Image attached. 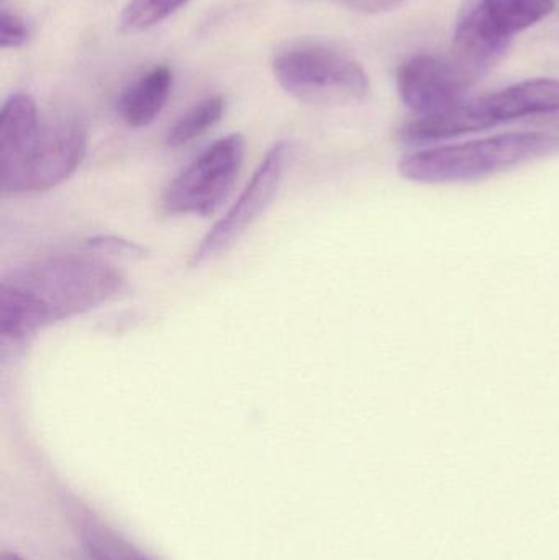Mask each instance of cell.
<instances>
[{
    "label": "cell",
    "instance_id": "obj_1",
    "mask_svg": "<svg viewBox=\"0 0 559 560\" xmlns=\"http://www.w3.org/2000/svg\"><path fill=\"white\" fill-rule=\"evenodd\" d=\"M124 285V272L97 256L68 253L23 262L0 280L2 342L22 345L48 326L110 302Z\"/></svg>",
    "mask_w": 559,
    "mask_h": 560
},
{
    "label": "cell",
    "instance_id": "obj_2",
    "mask_svg": "<svg viewBox=\"0 0 559 560\" xmlns=\"http://www.w3.org/2000/svg\"><path fill=\"white\" fill-rule=\"evenodd\" d=\"M559 153V137L545 131H511L459 143L435 144L404 154L397 173L417 184H459L488 179Z\"/></svg>",
    "mask_w": 559,
    "mask_h": 560
},
{
    "label": "cell",
    "instance_id": "obj_3",
    "mask_svg": "<svg viewBox=\"0 0 559 560\" xmlns=\"http://www.w3.org/2000/svg\"><path fill=\"white\" fill-rule=\"evenodd\" d=\"M555 0H471L456 23L455 61L475 79L508 52L519 33L555 12Z\"/></svg>",
    "mask_w": 559,
    "mask_h": 560
},
{
    "label": "cell",
    "instance_id": "obj_4",
    "mask_svg": "<svg viewBox=\"0 0 559 560\" xmlns=\"http://www.w3.org/2000/svg\"><path fill=\"white\" fill-rule=\"evenodd\" d=\"M272 72L299 101H364L371 92L370 75L353 56L321 43H301L279 52Z\"/></svg>",
    "mask_w": 559,
    "mask_h": 560
},
{
    "label": "cell",
    "instance_id": "obj_5",
    "mask_svg": "<svg viewBox=\"0 0 559 560\" xmlns=\"http://www.w3.org/2000/svg\"><path fill=\"white\" fill-rule=\"evenodd\" d=\"M245 160V138L226 135L190 161L164 189L161 207L170 215L209 217L229 199Z\"/></svg>",
    "mask_w": 559,
    "mask_h": 560
},
{
    "label": "cell",
    "instance_id": "obj_6",
    "mask_svg": "<svg viewBox=\"0 0 559 560\" xmlns=\"http://www.w3.org/2000/svg\"><path fill=\"white\" fill-rule=\"evenodd\" d=\"M289 154H291V144L288 141H278L266 153L232 209L213 225L199 246L194 249L189 261L190 268H200L225 255L248 232L249 226L269 209L284 179Z\"/></svg>",
    "mask_w": 559,
    "mask_h": 560
},
{
    "label": "cell",
    "instance_id": "obj_7",
    "mask_svg": "<svg viewBox=\"0 0 559 560\" xmlns=\"http://www.w3.org/2000/svg\"><path fill=\"white\" fill-rule=\"evenodd\" d=\"M88 153V130L78 120L43 125L23 163L0 179L5 196L45 192L72 176Z\"/></svg>",
    "mask_w": 559,
    "mask_h": 560
},
{
    "label": "cell",
    "instance_id": "obj_8",
    "mask_svg": "<svg viewBox=\"0 0 559 560\" xmlns=\"http://www.w3.org/2000/svg\"><path fill=\"white\" fill-rule=\"evenodd\" d=\"M476 79L453 59L412 56L397 71V92L407 108L419 117L439 114L468 98Z\"/></svg>",
    "mask_w": 559,
    "mask_h": 560
},
{
    "label": "cell",
    "instance_id": "obj_9",
    "mask_svg": "<svg viewBox=\"0 0 559 560\" xmlns=\"http://www.w3.org/2000/svg\"><path fill=\"white\" fill-rule=\"evenodd\" d=\"M476 131L509 121L559 112V79H528L485 97L468 98Z\"/></svg>",
    "mask_w": 559,
    "mask_h": 560
},
{
    "label": "cell",
    "instance_id": "obj_10",
    "mask_svg": "<svg viewBox=\"0 0 559 560\" xmlns=\"http://www.w3.org/2000/svg\"><path fill=\"white\" fill-rule=\"evenodd\" d=\"M38 108L32 95H9L0 114V177L16 170L42 131Z\"/></svg>",
    "mask_w": 559,
    "mask_h": 560
},
{
    "label": "cell",
    "instance_id": "obj_11",
    "mask_svg": "<svg viewBox=\"0 0 559 560\" xmlns=\"http://www.w3.org/2000/svg\"><path fill=\"white\" fill-rule=\"evenodd\" d=\"M171 88L173 72L167 66L150 69L130 88L125 89L118 98V114L121 120L131 128H144L153 124L170 98Z\"/></svg>",
    "mask_w": 559,
    "mask_h": 560
},
{
    "label": "cell",
    "instance_id": "obj_12",
    "mask_svg": "<svg viewBox=\"0 0 559 560\" xmlns=\"http://www.w3.org/2000/svg\"><path fill=\"white\" fill-rule=\"evenodd\" d=\"M223 114H225V98L222 95L203 98L170 128L166 135L167 147L183 148L199 140L222 120Z\"/></svg>",
    "mask_w": 559,
    "mask_h": 560
},
{
    "label": "cell",
    "instance_id": "obj_13",
    "mask_svg": "<svg viewBox=\"0 0 559 560\" xmlns=\"http://www.w3.org/2000/svg\"><path fill=\"white\" fill-rule=\"evenodd\" d=\"M189 0H130L121 10L120 26L124 33H140L170 19Z\"/></svg>",
    "mask_w": 559,
    "mask_h": 560
},
{
    "label": "cell",
    "instance_id": "obj_14",
    "mask_svg": "<svg viewBox=\"0 0 559 560\" xmlns=\"http://www.w3.org/2000/svg\"><path fill=\"white\" fill-rule=\"evenodd\" d=\"M28 25L15 13L2 10V15H0V46L3 49L22 48L28 43Z\"/></svg>",
    "mask_w": 559,
    "mask_h": 560
},
{
    "label": "cell",
    "instance_id": "obj_15",
    "mask_svg": "<svg viewBox=\"0 0 559 560\" xmlns=\"http://www.w3.org/2000/svg\"><path fill=\"white\" fill-rule=\"evenodd\" d=\"M89 551L95 560H140L133 556V552L128 551L120 541L108 538L105 535H97L92 533L89 536Z\"/></svg>",
    "mask_w": 559,
    "mask_h": 560
},
{
    "label": "cell",
    "instance_id": "obj_16",
    "mask_svg": "<svg viewBox=\"0 0 559 560\" xmlns=\"http://www.w3.org/2000/svg\"><path fill=\"white\" fill-rule=\"evenodd\" d=\"M88 245L95 252L114 253V255L128 256V258H144L147 256V248L128 242V240L118 238V236H94L89 240Z\"/></svg>",
    "mask_w": 559,
    "mask_h": 560
},
{
    "label": "cell",
    "instance_id": "obj_17",
    "mask_svg": "<svg viewBox=\"0 0 559 560\" xmlns=\"http://www.w3.org/2000/svg\"><path fill=\"white\" fill-rule=\"evenodd\" d=\"M345 5L361 13H381L396 9L404 0H341Z\"/></svg>",
    "mask_w": 559,
    "mask_h": 560
},
{
    "label": "cell",
    "instance_id": "obj_18",
    "mask_svg": "<svg viewBox=\"0 0 559 560\" xmlns=\"http://www.w3.org/2000/svg\"><path fill=\"white\" fill-rule=\"evenodd\" d=\"M0 560H23L20 558L19 555H13V552H3L2 556H0Z\"/></svg>",
    "mask_w": 559,
    "mask_h": 560
},
{
    "label": "cell",
    "instance_id": "obj_19",
    "mask_svg": "<svg viewBox=\"0 0 559 560\" xmlns=\"http://www.w3.org/2000/svg\"><path fill=\"white\" fill-rule=\"evenodd\" d=\"M140 560H147V559H140Z\"/></svg>",
    "mask_w": 559,
    "mask_h": 560
}]
</instances>
